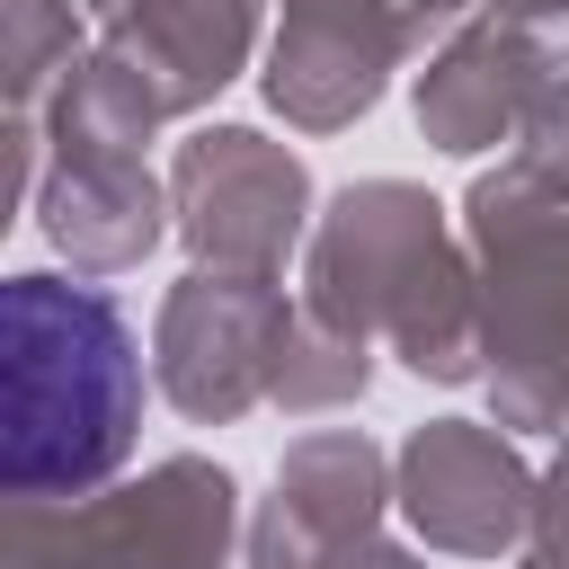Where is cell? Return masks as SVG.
<instances>
[{
  "mask_svg": "<svg viewBox=\"0 0 569 569\" xmlns=\"http://www.w3.org/2000/svg\"><path fill=\"white\" fill-rule=\"evenodd\" d=\"M142 338L107 284L18 267L0 284V489L71 507L124 480L142 445Z\"/></svg>",
  "mask_w": 569,
  "mask_h": 569,
  "instance_id": "6da1fadb",
  "label": "cell"
},
{
  "mask_svg": "<svg viewBox=\"0 0 569 569\" xmlns=\"http://www.w3.org/2000/svg\"><path fill=\"white\" fill-rule=\"evenodd\" d=\"M302 311L391 347L418 382H480V267L453 213L409 178H356L320 204L302 249Z\"/></svg>",
  "mask_w": 569,
  "mask_h": 569,
  "instance_id": "7a4b0ae2",
  "label": "cell"
},
{
  "mask_svg": "<svg viewBox=\"0 0 569 569\" xmlns=\"http://www.w3.org/2000/svg\"><path fill=\"white\" fill-rule=\"evenodd\" d=\"M462 240L480 267V391L507 436L569 427V196L507 160L471 178Z\"/></svg>",
  "mask_w": 569,
  "mask_h": 569,
  "instance_id": "3957f363",
  "label": "cell"
},
{
  "mask_svg": "<svg viewBox=\"0 0 569 569\" xmlns=\"http://www.w3.org/2000/svg\"><path fill=\"white\" fill-rule=\"evenodd\" d=\"M231 542L240 480L213 453H169L71 507L9 498L0 516V569H231Z\"/></svg>",
  "mask_w": 569,
  "mask_h": 569,
  "instance_id": "277c9868",
  "label": "cell"
},
{
  "mask_svg": "<svg viewBox=\"0 0 569 569\" xmlns=\"http://www.w3.org/2000/svg\"><path fill=\"white\" fill-rule=\"evenodd\" d=\"M302 293H284V276H213L187 267L160 293L151 320V382L187 427H231L249 409H276V373L293 347Z\"/></svg>",
  "mask_w": 569,
  "mask_h": 569,
  "instance_id": "5b68a950",
  "label": "cell"
},
{
  "mask_svg": "<svg viewBox=\"0 0 569 569\" xmlns=\"http://www.w3.org/2000/svg\"><path fill=\"white\" fill-rule=\"evenodd\" d=\"M169 213L196 267L213 276H284L311 249V169L258 124H196L169 160Z\"/></svg>",
  "mask_w": 569,
  "mask_h": 569,
  "instance_id": "8992f818",
  "label": "cell"
},
{
  "mask_svg": "<svg viewBox=\"0 0 569 569\" xmlns=\"http://www.w3.org/2000/svg\"><path fill=\"white\" fill-rule=\"evenodd\" d=\"M533 489H542V471H525V453L498 418H427L391 453V498H400L409 533L453 560L525 551Z\"/></svg>",
  "mask_w": 569,
  "mask_h": 569,
  "instance_id": "52a82bcc",
  "label": "cell"
},
{
  "mask_svg": "<svg viewBox=\"0 0 569 569\" xmlns=\"http://www.w3.org/2000/svg\"><path fill=\"white\" fill-rule=\"evenodd\" d=\"M391 462L365 427H311L276 453V480L240 533V569H347L382 542Z\"/></svg>",
  "mask_w": 569,
  "mask_h": 569,
  "instance_id": "ba28073f",
  "label": "cell"
},
{
  "mask_svg": "<svg viewBox=\"0 0 569 569\" xmlns=\"http://www.w3.org/2000/svg\"><path fill=\"white\" fill-rule=\"evenodd\" d=\"M418 36L427 27L409 18V0H284L258 89L293 133H347L356 116L382 107Z\"/></svg>",
  "mask_w": 569,
  "mask_h": 569,
  "instance_id": "9c48e42d",
  "label": "cell"
},
{
  "mask_svg": "<svg viewBox=\"0 0 569 569\" xmlns=\"http://www.w3.org/2000/svg\"><path fill=\"white\" fill-rule=\"evenodd\" d=\"M27 213L71 276H124L178 231L169 178H151L142 151H44Z\"/></svg>",
  "mask_w": 569,
  "mask_h": 569,
  "instance_id": "30bf717a",
  "label": "cell"
},
{
  "mask_svg": "<svg viewBox=\"0 0 569 569\" xmlns=\"http://www.w3.org/2000/svg\"><path fill=\"white\" fill-rule=\"evenodd\" d=\"M258 18L267 0H116V18L98 27V44L116 62H133L151 80V98L178 116H204L258 53Z\"/></svg>",
  "mask_w": 569,
  "mask_h": 569,
  "instance_id": "8fae6325",
  "label": "cell"
},
{
  "mask_svg": "<svg viewBox=\"0 0 569 569\" xmlns=\"http://www.w3.org/2000/svg\"><path fill=\"white\" fill-rule=\"evenodd\" d=\"M418 133L445 160H480V151H516V116H525V18H462L427 71H418Z\"/></svg>",
  "mask_w": 569,
  "mask_h": 569,
  "instance_id": "7c38bea8",
  "label": "cell"
},
{
  "mask_svg": "<svg viewBox=\"0 0 569 569\" xmlns=\"http://www.w3.org/2000/svg\"><path fill=\"white\" fill-rule=\"evenodd\" d=\"M516 178L542 196H569V9L525 18V116H516Z\"/></svg>",
  "mask_w": 569,
  "mask_h": 569,
  "instance_id": "4fadbf2b",
  "label": "cell"
},
{
  "mask_svg": "<svg viewBox=\"0 0 569 569\" xmlns=\"http://www.w3.org/2000/svg\"><path fill=\"white\" fill-rule=\"evenodd\" d=\"M89 53V18L71 0H0V71H9V116H44V98L71 80Z\"/></svg>",
  "mask_w": 569,
  "mask_h": 569,
  "instance_id": "5bb4252c",
  "label": "cell"
},
{
  "mask_svg": "<svg viewBox=\"0 0 569 569\" xmlns=\"http://www.w3.org/2000/svg\"><path fill=\"white\" fill-rule=\"evenodd\" d=\"M365 391H373V347L302 311L293 347H284V373H276V409L284 418H320V409H356Z\"/></svg>",
  "mask_w": 569,
  "mask_h": 569,
  "instance_id": "9a60e30c",
  "label": "cell"
},
{
  "mask_svg": "<svg viewBox=\"0 0 569 569\" xmlns=\"http://www.w3.org/2000/svg\"><path fill=\"white\" fill-rule=\"evenodd\" d=\"M516 569H569V427H560L551 471L533 489V533H525V560Z\"/></svg>",
  "mask_w": 569,
  "mask_h": 569,
  "instance_id": "2e32d148",
  "label": "cell"
},
{
  "mask_svg": "<svg viewBox=\"0 0 569 569\" xmlns=\"http://www.w3.org/2000/svg\"><path fill=\"white\" fill-rule=\"evenodd\" d=\"M542 9H569V0H409V18L418 27H436V18H542Z\"/></svg>",
  "mask_w": 569,
  "mask_h": 569,
  "instance_id": "e0dca14e",
  "label": "cell"
},
{
  "mask_svg": "<svg viewBox=\"0 0 569 569\" xmlns=\"http://www.w3.org/2000/svg\"><path fill=\"white\" fill-rule=\"evenodd\" d=\"M347 569H427V560H418V551H400V542H373V551H365V560H347Z\"/></svg>",
  "mask_w": 569,
  "mask_h": 569,
  "instance_id": "ac0fdd59",
  "label": "cell"
},
{
  "mask_svg": "<svg viewBox=\"0 0 569 569\" xmlns=\"http://www.w3.org/2000/svg\"><path fill=\"white\" fill-rule=\"evenodd\" d=\"M71 9H80V18H116V0H71Z\"/></svg>",
  "mask_w": 569,
  "mask_h": 569,
  "instance_id": "d6986e66",
  "label": "cell"
}]
</instances>
